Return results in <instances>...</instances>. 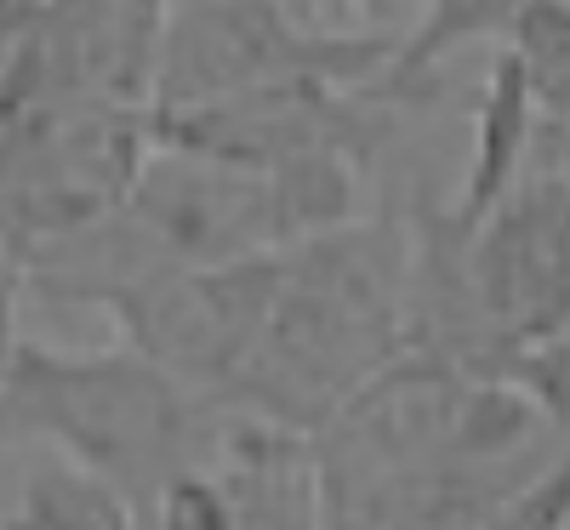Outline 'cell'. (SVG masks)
Masks as SVG:
<instances>
[{
	"label": "cell",
	"mask_w": 570,
	"mask_h": 530,
	"mask_svg": "<svg viewBox=\"0 0 570 530\" xmlns=\"http://www.w3.org/2000/svg\"><path fill=\"white\" fill-rule=\"evenodd\" d=\"M548 433L537 394L405 349L314 428L320 524H502Z\"/></svg>",
	"instance_id": "obj_1"
},
{
	"label": "cell",
	"mask_w": 570,
	"mask_h": 530,
	"mask_svg": "<svg viewBox=\"0 0 570 530\" xmlns=\"http://www.w3.org/2000/svg\"><path fill=\"white\" fill-rule=\"evenodd\" d=\"M365 160H234L206 149L155 143L126 200L86 234L23 263V285L46 303L115 308L166 274L240 263L292 239L365 217Z\"/></svg>",
	"instance_id": "obj_2"
},
{
	"label": "cell",
	"mask_w": 570,
	"mask_h": 530,
	"mask_svg": "<svg viewBox=\"0 0 570 530\" xmlns=\"http://www.w3.org/2000/svg\"><path fill=\"white\" fill-rule=\"evenodd\" d=\"M405 354V223H343L252 257L223 405L314 433Z\"/></svg>",
	"instance_id": "obj_3"
},
{
	"label": "cell",
	"mask_w": 570,
	"mask_h": 530,
	"mask_svg": "<svg viewBox=\"0 0 570 530\" xmlns=\"http://www.w3.org/2000/svg\"><path fill=\"white\" fill-rule=\"evenodd\" d=\"M223 405L115 336L109 349H46L18 336L0 371V445H46L115 485L137 524L183 473L206 468Z\"/></svg>",
	"instance_id": "obj_4"
},
{
	"label": "cell",
	"mask_w": 570,
	"mask_h": 530,
	"mask_svg": "<svg viewBox=\"0 0 570 530\" xmlns=\"http://www.w3.org/2000/svg\"><path fill=\"white\" fill-rule=\"evenodd\" d=\"M394 46L400 35L314 23L292 0H171L149 115H188L285 86H371Z\"/></svg>",
	"instance_id": "obj_5"
},
{
	"label": "cell",
	"mask_w": 570,
	"mask_h": 530,
	"mask_svg": "<svg viewBox=\"0 0 570 530\" xmlns=\"http://www.w3.org/2000/svg\"><path fill=\"white\" fill-rule=\"evenodd\" d=\"M155 149L149 104L23 98L0 120V246L18 268L104 223Z\"/></svg>",
	"instance_id": "obj_6"
},
{
	"label": "cell",
	"mask_w": 570,
	"mask_h": 530,
	"mask_svg": "<svg viewBox=\"0 0 570 530\" xmlns=\"http://www.w3.org/2000/svg\"><path fill=\"white\" fill-rule=\"evenodd\" d=\"M166 0H40L18 58L23 98L149 104Z\"/></svg>",
	"instance_id": "obj_7"
},
{
	"label": "cell",
	"mask_w": 570,
	"mask_h": 530,
	"mask_svg": "<svg viewBox=\"0 0 570 530\" xmlns=\"http://www.w3.org/2000/svg\"><path fill=\"white\" fill-rule=\"evenodd\" d=\"M537 155V104L525 69L508 46L497 40L491 69L480 80V104H473V143H468V177L451 195V212L462 223L485 217L508 188L525 177V160Z\"/></svg>",
	"instance_id": "obj_8"
},
{
	"label": "cell",
	"mask_w": 570,
	"mask_h": 530,
	"mask_svg": "<svg viewBox=\"0 0 570 530\" xmlns=\"http://www.w3.org/2000/svg\"><path fill=\"white\" fill-rule=\"evenodd\" d=\"M525 7H537V0H422L383 69V91L394 104L416 109L422 98H434V75L445 58H456L462 46H480V40L497 46Z\"/></svg>",
	"instance_id": "obj_9"
},
{
	"label": "cell",
	"mask_w": 570,
	"mask_h": 530,
	"mask_svg": "<svg viewBox=\"0 0 570 530\" xmlns=\"http://www.w3.org/2000/svg\"><path fill=\"white\" fill-rule=\"evenodd\" d=\"M502 46L519 58L537 104V149L548 137L570 131V0H537L519 12V23L502 35Z\"/></svg>",
	"instance_id": "obj_10"
},
{
	"label": "cell",
	"mask_w": 570,
	"mask_h": 530,
	"mask_svg": "<svg viewBox=\"0 0 570 530\" xmlns=\"http://www.w3.org/2000/svg\"><path fill=\"white\" fill-rule=\"evenodd\" d=\"M7 524H137V513L98 473L46 451V468L23 479L18 502L7 508Z\"/></svg>",
	"instance_id": "obj_11"
},
{
	"label": "cell",
	"mask_w": 570,
	"mask_h": 530,
	"mask_svg": "<svg viewBox=\"0 0 570 530\" xmlns=\"http://www.w3.org/2000/svg\"><path fill=\"white\" fill-rule=\"evenodd\" d=\"M502 524H570V445L553 451L502 508Z\"/></svg>",
	"instance_id": "obj_12"
},
{
	"label": "cell",
	"mask_w": 570,
	"mask_h": 530,
	"mask_svg": "<svg viewBox=\"0 0 570 530\" xmlns=\"http://www.w3.org/2000/svg\"><path fill=\"white\" fill-rule=\"evenodd\" d=\"M292 7L314 23L337 29H376V35H405L422 0H292Z\"/></svg>",
	"instance_id": "obj_13"
},
{
	"label": "cell",
	"mask_w": 570,
	"mask_h": 530,
	"mask_svg": "<svg viewBox=\"0 0 570 530\" xmlns=\"http://www.w3.org/2000/svg\"><path fill=\"white\" fill-rule=\"evenodd\" d=\"M18 297H23V268L0 246V371H7V360L18 349Z\"/></svg>",
	"instance_id": "obj_14"
},
{
	"label": "cell",
	"mask_w": 570,
	"mask_h": 530,
	"mask_svg": "<svg viewBox=\"0 0 570 530\" xmlns=\"http://www.w3.org/2000/svg\"><path fill=\"white\" fill-rule=\"evenodd\" d=\"M542 160L570 183V131H559V137H548V143H542Z\"/></svg>",
	"instance_id": "obj_15"
},
{
	"label": "cell",
	"mask_w": 570,
	"mask_h": 530,
	"mask_svg": "<svg viewBox=\"0 0 570 530\" xmlns=\"http://www.w3.org/2000/svg\"><path fill=\"white\" fill-rule=\"evenodd\" d=\"M12 115V98H0V120H7Z\"/></svg>",
	"instance_id": "obj_16"
},
{
	"label": "cell",
	"mask_w": 570,
	"mask_h": 530,
	"mask_svg": "<svg viewBox=\"0 0 570 530\" xmlns=\"http://www.w3.org/2000/svg\"><path fill=\"white\" fill-rule=\"evenodd\" d=\"M166 7H171V0H166Z\"/></svg>",
	"instance_id": "obj_17"
}]
</instances>
